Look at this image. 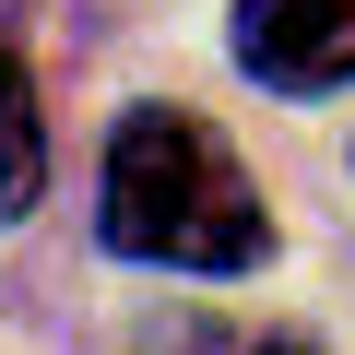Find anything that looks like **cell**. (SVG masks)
Instances as JSON below:
<instances>
[{
  "label": "cell",
  "instance_id": "1",
  "mask_svg": "<svg viewBox=\"0 0 355 355\" xmlns=\"http://www.w3.org/2000/svg\"><path fill=\"white\" fill-rule=\"evenodd\" d=\"M107 249L154 272H249L272 249V214L237 178L225 130L190 107H130L107 130Z\"/></svg>",
  "mask_w": 355,
  "mask_h": 355
},
{
  "label": "cell",
  "instance_id": "2",
  "mask_svg": "<svg viewBox=\"0 0 355 355\" xmlns=\"http://www.w3.org/2000/svg\"><path fill=\"white\" fill-rule=\"evenodd\" d=\"M237 60L272 95L355 83V0H237Z\"/></svg>",
  "mask_w": 355,
  "mask_h": 355
},
{
  "label": "cell",
  "instance_id": "3",
  "mask_svg": "<svg viewBox=\"0 0 355 355\" xmlns=\"http://www.w3.org/2000/svg\"><path fill=\"white\" fill-rule=\"evenodd\" d=\"M48 190V130H36V83H24V0H0V225H24Z\"/></svg>",
  "mask_w": 355,
  "mask_h": 355
},
{
  "label": "cell",
  "instance_id": "4",
  "mask_svg": "<svg viewBox=\"0 0 355 355\" xmlns=\"http://www.w3.org/2000/svg\"><path fill=\"white\" fill-rule=\"evenodd\" d=\"M202 355H320V343H296V331H225V343H202Z\"/></svg>",
  "mask_w": 355,
  "mask_h": 355
}]
</instances>
